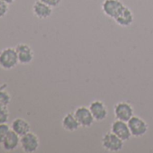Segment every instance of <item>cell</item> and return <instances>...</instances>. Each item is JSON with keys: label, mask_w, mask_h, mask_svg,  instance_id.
<instances>
[{"label": "cell", "mask_w": 153, "mask_h": 153, "mask_svg": "<svg viewBox=\"0 0 153 153\" xmlns=\"http://www.w3.org/2000/svg\"><path fill=\"white\" fill-rule=\"evenodd\" d=\"M19 64L18 56L16 48L7 47L0 51V68L5 70H10Z\"/></svg>", "instance_id": "1"}, {"label": "cell", "mask_w": 153, "mask_h": 153, "mask_svg": "<svg viewBox=\"0 0 153 153\" xmlns=\"http://www.w3.org/2000/svg\"><path fill=\"white\" fill-rule=\"evenodd\" d=\"M123 140L112 131L106 132L102 138L103 148L109 152H119L123 148Z\"/></svg>", "instance_id": "2"}, {"label": "cell", "mask_w": 153, "mask_h": 153, "mask_svg": "<svg viewBox=\"0 0 153 153\" xmlns=\"http://www.w3.org/2000/svg\"><path fill=\"white\" fill-rule=\"evenodd\" d=\"M124 7L121 0H104L102 3L103 13L112 19H115Z\"/></svg>", "instance_id": "3"}, {"label": "cell", "mask_w": 153, "mask_h": 153, "mask_svg": "<svg viewBox=\"0 0 153 153\" xmlns=\"http://www.w3.org/2000/svg\"><path fill=\"white\" fill-rule=\"evenodd\" d=\"M128 126L130 128L131 136L133 137H141L145 135L149 130V125L148 123L140 117L139 116H132L128 122Z\"/></svg>", "instance_id": "4"}, {"label": "cell", "mask_w": 153, "mask_h": 153, "mask_svg": "<svg viewBox=\"0 0 153 153\" xmlns=\"http://www.w3.org/2000/svg\"><path fill=\"white\" fill-rule=\"evenodd\" d=\"M20 146L24 152L33 153L37 151L40 147V140L35 133L30 131L21 137Z\"/></svg>", "instance_id": "5"}, {"label": "cell", "mask_w": 153, "mask_h": 153, "mask_svg": "<svg viewBox=\"0 0 153 153\" xmlns=\"http://www.w3.org/2000/svg\"><path fill=\"white\" fill-rule=\"evenodd\" d=\"M114 113L115 119L123 122H128L134 114L133 107L126 102H119L114 105Z\"/></svg>", "instance_id": "6"}, {"label": "cell", "mask_w": 153, "mask_h": 153, "mask_svg": "<svg viewBox=\"0 0 153 153\" xmlns=\"http://www.w3.org/2000/svg\"><path fill=\"white\" fill-rule=\"evenodd\" d=\"M74 114H75L76 120L79 121L81 127H84V128L90 127V126H92V124L95 122L94 116H93L89 107L79 106L75 110Z\"/></svg>", "instance_id": "7"}, {"label": "cell", "mask_w": 153, "mask_h": 153, "mask_svg": "<svg viewBox=\"0 0 153 153\" xmlns=\"http://www.w3.org/2000/svg\"><path fill=\"white\" fill-rule=\"evenodd\" d=\"M111 131L123 141L130 140L131 137V133L128 126V123L121 120L116 119L114 122H113L111 125Z\"/></svg>", "instance_id": "8"}, {"label": "cell", "mask_w": 153, "mask_h": 153, "mask_svg": "<svg viewBox=\"0 0 153 153\" xmlns=\"http://www.w3.org/2000/svg\"><path fill=\"white\" fill-rule=\"evenodd\" d=\"M18 56L19 63L23 65L30 64L34 59V52L33 49L26 43H19L16 47Z\"/></svg>", "instance_id": "9"}, {"label": "cell", "mask_w": 153, "mask_h": 153, "mask_svg": "<svg viewBox=\"0 0 153 153\" xmlns=\"http://www.w3.org/2000/svg\"><path fill=\"white\" fill-rule=\"evenodd\" d=\"M89 109L94 116L95 121L101 122L104 121L108 115V110L104 104V102L100 100H95L89 105Z\"/></svg>", "instance_id": "10"}, {"label": "cell", "mask_w": 153, "mask_h": 153, "mask_svg": "<svg viewBox=\"0 0 153 153\" xmlns=\"http://www.w3.org/2000/svg\"><path fill=\"white\" fill-rule=\"evenodd\" d=\"M20 140H21V137L13 130H11L9 133L7 135V137L5 138V140H3V142L1 143V145L4 150L10 152L16 150L19 147Z\"/></svg>", "instance_id": "11"}, {"label": "cell", "mask_w": 153, "mask_h": 153, "mask_svg": "<svg viewBox=\"0 0 153 153\" xmlns=\"http://www.w3.org/2000/svg\"><path fill=\"white\" fill-rule=\"evenodd\" d=\"M33 13L39 19H47L52 15V7L37 0L33 6Z\"/></svg>", "instance_id": "12"}, {"label": "cell", "mask_w": 153, "mask_h": 153, "mask_svg": "<svg viewBox=\"0 0 153 153\" xmlns=\"http://www.w3.org/2000/svg\"><path fill=\"white\" fill-rule=\"evenodd\" d=\"M114 21L118 25L122 27H129L132 25L134 21L133 13L130 8L125 7L123 9V11L119 14V16L114 19Z\"/></svg>", "instance_id": "13"}, {"label": "cell", "mask_w": 153, "mask_h": 153, "mask_svg": "<svg viewBox=\"0 0 153 153\" xmlns=\"http://www.w3.org/2000/svg\"><path fill=\"white\" fill-rule=\"evenodd\" d=\"M11 130L22 137L31 131V125L24 118H16L11 123Z\"/></svg>", "instance_id": "14"}, {"label": "cell", "mask_w": 153, "mask_h": 153, "mask_svg": "<svg viewBox=\"0 0 153 153\" xmlns=\"http://www.w3.org/2000/svg\"><path fill=\"white\" fill-rule=\"evenodd\" d=\"M61 125L63 127L64 130L68 131H76L80 124L79 123V121L76 120L74 113H68L63 118H62V121H61Z\"/></svg>", "instance_id": "15"}, {"label": "cell", "mask_w": 153, "mask_h": 153, "mask_svg": "<svg viewBox=\"0 0 153 153\" xmlns=\"http://www.w3.org/2000/svg\"><path fill=\"white\" fill-rule=\"evenodd\" d=\"M11 100L12 97L10 94L7 90L0 88V106H8Z\"/></svg>", "instance_id": "16"}, {"label": "cell", "mask_w": 153, "mask_h": 153, "mask_svg": "<svg viewBox=\"0 0 153 153\" xmlns=\"http://www.w3.org/2000/svg\"><path fill=\"white\" fill-rule=\"evenodd\" d=\"M11 131V126H9L7 123H1L0 124V144L3 142L7 135Z\"/></svg>", "instance_id": "17"}, {"label": "cell", "mask_w": 153, "mask_h": 153, "mask_svg": "<svg viewBox=\"0 0 153 153\" xmlns=\"http://www.w3.org/2000/svg\"><path fill=\"white\" fill-rule=\"evenodd\" d=\"M9 120V111L7 106H0V124L7 123Z\"/></svg>", "instance_id": "18"}, {"label": "cell", "mask_w": 153, "mask_h": 153, "mask_svg": "<svg viewBox=\"0 0 153 153\" xmlns=\"http://www.w3.org/2000/svg\"><path fill=\"white\" fill-rule=\"evenodd\" d=\"M8 6L9 5L6 3L4 0H0V18H3L7 15L9 10Z\"/></svg>", "instance_id": "19"}, {"label": "cell", "mask_w": 153, "mask_h": 153, "mask_svg": "<svg viewBox=\"0 0 153 153\" xmlns=\"http://www.w3.org/2000/svg\"><path fill=\"white\" fill-rule=\"evenodd\" d=\"M40 1L45 3L46 5H48V6H50V7H51L53 8V7H59L60 5L62 0H40Z\"/></svg>", "instance_id": "20"}, {"label": "cell", "mask_w": 153, "mask_h": 153, "mask_svg": "<svg viewBox=\"0 0 153 153\" xmlns=\"http://www.w3.org/2000/svg\"><path fill=\"white\" fill-rule=\"evenodd\" d=\"M4 1H5L6 3H7L8 5H12V4L16 1V0H4Z\"/></svg>", "instance_id": "21"}]
</instances>
